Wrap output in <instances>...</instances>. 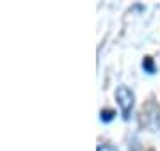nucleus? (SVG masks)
Instances as JSON below:
<instances>
[{"label": "nucleus", "instance_id": "obj_3", "mask_svg": "<svg viewBox=\"0 0 160 151\" xmlns=\"http://www.w3.org/2000/svg\"><path fill=\"white\" fill-rule=\"evenodd\" d=\"M142 68L148 73H155V64H153V59L151 57H144V61H142Z\"/></svg>", "mask_w": 160, "mask_h": 151}, {"label": "nucleus", "instance_id": "obj_1", "mask_svg": "<svg viewBox=\"0 0 160 151\" xmlns=\"http://www.w3.org/2000/svg\"><path fill=\"white\" fill-rule=\"evenodd\" d=\"M116 100H118V105H119V109H121V116L125 117V119H128L132 109H133V101H135L133 93L126 85H119V87L116 89Z\"/></svg>", "mask_w": 160, "mask_h": 151}, {"label": "nucleus", "instance_id": "obj_2", "mask_svg": "<svg viewBox=\"0 0 160 151\" xmlns=\"http://www.w3.org/2000/svg\"><path fill=\"white\" fill-rule=\"evenodd\" d=\"M114 116H116V112L114 110H109V109H105V110L100 112V117H102V121H105V123L112 121V119H114Z\"/></svg>", "mask_w": 160, "mask_h": 151}]
</instances>
